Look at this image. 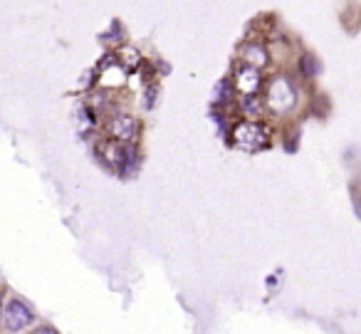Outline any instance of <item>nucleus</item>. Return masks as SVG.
<instances>
[{
	"mask_svg": "<svg viewBox=\"0 0 361 334\" xmlns=\"http://www.w3.org/2000/svg\"><path fill=\"white\" fill-rule=\"evenodd\" d=\"M109 131H111V136H114V139L131 141V139H134V134H136V121H134V117H129V114L114 117V119L109 121Z\"/></svg>",
	"mask_w": 361,
	"mask_h": 334,
	"instance_id": "4",
	"label": "nucleus"
},
{
	"mask_svg": "<svg viewBox=\"0 0 361 334\" xmlns=\"http://www.w3.org/2000/svg\"><path fill=\"white\" fill-rule=\"evenodd\" d=\"M245 62L250 67H262V65H267V52H265V47H260V45H247L245 47Z\"/></svg>",
	"mask_w": 361,
	"mask_h": 334,
	"instance_id": "7",
	"label": "nucleus"
},
{
	"mask_svg": "<svg viewBox=\"0 0 361 334\" xmlns=\"http://www.w3.org/2000/svg\"><path fill=\"white\" fill-rule=\"evenodd\" d=\"M104 154L114 166H124L126 161L134 159V149H131V146H119V144H106Z\"/></svg>",
	"mask_w": 361,
	"mask_h": 334,
	"instance_id": "6",
	"label": "nucleus"
},
{
	"mask_svg": "<svg viewBox=\"0 0 361 334\" xmlns=\"http://www.w3.org/2000/svg\"><path fill=\"white\" fill-rule=\"evenodd\" d=\"M228 95H231V85H228V82H221V87H218V97H216V100H218V102H226V100H228Z\"/></svg>",
	"mask_w": 361,
	"mask_h": 334,
	"instance_id": "10",
	"label": "nucleus"
},
{
	"mask_svg": "<svg viewBox=\"0 0 361 334\" xmlns=\"http://www.w3.org/2000/svg\"><path fill=\"white\" fill-rule=\"evenodd\" d=\"M32 334H57L55 329H50V327H40V329H35Z\"/></svg>",
	"mask_w": 361,
	"mask_h": 334,
	"instance_id": "12",
	"label": "nucleus"
},
{
	"mask_svg": "<svg viewBox=\"0 0 361 334\" xmlns=\"http://www.w3.org/2000/svg\"><path fill=\"white\" fill-rule=\"evenodd\" d=\"M302 72H305V77H314L319 72V65H317V60L312 55L302 57Z\"/></svg>",
	"mask_w": 361,
	"mask_h": 334,
	"instance_id": "8",
	"label": "nucleus"
},
{
	"mask_svg": "<svg viewBox=\"0 0 361 334\" xmlns=\"http://www.w3.org/2000/svg\"><path fill=\"white\" fill-rule=\"evenodd\" d=\"M235 144L245 151H257L267 144V129L262 124H255V121H243V124L235 126Z\"/></svg>",
	"mask_w": 361,
	"mask_h": 334,
	"instance_id": "1",
	"label": "nucleus"
},
{
	"mask_svg": "<svg viewBox=\"0 0 361 334\" xmlns=\"http://www.w3.org/2000/svg\"><path fill=\"white\" fill-rule=\"evenodd\" d=\"M243 107H245L247 114H260V102H257V97H255V95L243 97Z\"/></svg>",
	"mask_w": 361,
	"mask_h": 334,
	"instance_id": "9",
	"label": "nucleus"
},
{
	"mask_svg": "<svg viewBox=\"0 0 361 334\" xmlns=\"http://www.w3.org/2000/svg\"><path fill=\"white\" fill-rule=\"evenodd\" d=\"M260 87V75H257V67L245 65L240 72H238V90L243 95H255V90Z\"/></svg>",
	"mask_w": 361,
	"mask_h": 334,
	"instance_id": "5",
	"label": "nucleus"
},
{
	"mask_svg": "<svg viewBox=\"0 0 361 334\" xmlns=\"http://www.w3.org/2000/svg\"><path fill=\"white\" fill-rule=\"evenodd\" d=\"M354 210H356V215H359V220H361V196H354Z\"/></svg>",
	"mask_w": 361,
	"mask_h": 334,
	"instance_id": "11",
	"label": "nucleus"
},
{
	"mask_svg": "<svg viewBox=\"0 0 361 334\" xmlns=\"http://www.w3.org/2000/svg\"><path fill=\"white\" fill-rule=\"evenodd\" d=\"M295 90H292V85L285 80V77H277L275 82L270 85V95H267V105L272 107L275 112H290L292 107H295Z\"/></svg>",
	"mask_w": 361,
	"mask_h": 334,
	"instance_id": "3",
	"label": "nucleus"
},
{
	"mask_svg": "<svg viewBox=\"0 0 361 334\" xmlns=\"http://www.w3.org/2000/svg\"><path fill=\"white\" fill-rule=\"evenodd\" d=\"M32 319H35V314H32V309L27 307L23 299H11V302L6 304L3 324H6L8 332H23V329L30 327Z\"/></svg>",
	"mask_w": 361,
	"mask_h": 334,
	"instance_id": "2",
	"label": "nucleus"
}]
</instances>
